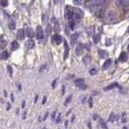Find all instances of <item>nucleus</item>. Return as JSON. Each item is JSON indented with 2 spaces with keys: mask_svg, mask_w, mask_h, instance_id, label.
<instances>
[{
  "mask_svg": "<svg viewBox=\"0 0 129 129\" xmlns=\"http://www.w3.org/2000/svg\"><path fill=\"white\" fill-rule=\"evenodd\" d=\"M106 3L107 0H88L85 3V5L90 10H97L104 7Z\"/></svg>",
  "mask_w": 129,
  "mask_h": 129,
  "instance_id": "f257e3e1",
  "label": "nucleus"
},
{
  "mask_svg": "<svg viewBox=\"0 0 129 129\" xmlns=\"http://www.w3.org/2000/svg\"><path fill=\"white\" fill-rule=\"evenodd\" d=\"M106 20L109 23H115L118 20V15L113 10H109L106 14Z\"/></svg>",
  "mask_w": 129,
  "mask_h": 129,
  "instance_id": "f03ea898",
  "label": "nucleus"
},
{
  "mask_svg": "<svg viewBox=\"0 0 129 129\" xmlns=\"http://www.w3.org/2000/svg\"><path fill=\"white\" fill-rule=\"evenodd\" d=\"M74 83L77 87H79L80 89H82V90H85L86 88V86L85 85V83H84V80L82 79V78L76 79L74 81Z\"/></svg>",
  "mask_w": 129,
  "mask_h": 129,
  "instance_id": "7ed1b4c3",
  "label": "nucleus"
},
{
  "mask_svg": "<svg viewBox=\"0 0 129 129\" xmlns=\"http://www.w3.org/2000/svg\"><path fill=\"white\" fill-rule=\"evenodd\" d=\"M74 15V12H73V9L69 6H67L66 7V16L67 19L69 20H73V17Z\"/></svg>",
  "mask_w": 129,
  "mask_h": 129,
  "instance_id": "20e7f679",
  "label": "nucleus"
},
{
  "mask_svg": "<svg viewBox=\"0 0 129 129\" xmlns=\"http://www.w3.org/2000/svg\"><path fill=\"white\" fill-rule=\"evenodd\" d=\"M44 36V31H43V29H42L41 26H38L36 27V37L38 40H41L43 39Z\"/></svg>",
  "mask_w": 129,
  "mask_h": 129,
  "instance_id": "39448f33",
  "label": "nucleus"
},
{
  "mask_svg": "<svg viewBox=\"0 0 129 129\" xmlns=\"http://www.w3.org/2000/svg\"><path fill=\"white\" fill-rule=\"evenodd\" d=\"M73 12H74V15L77 19H81L83 17L84 15L83 11H82L81 9H79V8H77V7L74 8V9H73Z\"/></svg>",
  "mask_w": 129,
  "mask_h": 129,
  "instance_id": "423d86ee",
  "label": "nucleus"
},
{
  "mask_svg": "<svg viewBox=\"0 0 129 129\" xmlns=\"http://www.w3.org/2000/svg\"><path fill=\"white\" fill-rule=\"evenodd\" d=\"M83 44H78L77 46H76V49H75V52L77 56H81L82 53V51H83Z\"/></svg>",
  "mask_w": 129,
  "mask_h": 129,
  "instance_id": "0eeeda50",
  "label": "nucleus"
},
{
  "mask_svg": "<svg viewBox=\"0 0 129 129\" xmlns=\"http://www.w3.org/2000/svg\"><path fill=\"white\" fill-rule=\"evenodd\" d=\"M78 37H79V34H78L77 32L73 33V34L71 36L70 42H71L72 45H74V44L77 43V40H78Z\"/></svg>",
  "mask_w": 129,
  "mask_h": 129,
  "instance_id": "6e6552de",
  "label": "nucleus"
},
{
  "mask_svg": "<svg viewBox=\"0 0 129 129\" xmlns=\"http://www.w3.org/2000/svg\"><path fill=\"white\" fill-rule=\"evenodd\" d=\"M52 40H53V41L56 43V44H60L61 42H62V37L60 35H54L53 36H52Z\"/></svg>",
  "mask_w": 129,
  "mask_h": 129,
  "instance_id": "1a4fd4ad",
  "label": "nucleus"
},
{
  "mask_svg": "<svg viewBox=\"0 0 129 129\" xmlns=\"http://www.w3.org/2000/svg\"><path fill=\"white\" fill-rule=\"evenodd\" d=\"M24 36H25V31L24 29H20L18 30V32H17V38L19 40H24Z\"/></svg>",
  "mask_w": 129,
  "mask_h": 129,
  "instance_id": "9d476101",
  "label": "nucleus"
},
{
  "mask_svg": "<svg viewBox=\"0 0 129 129\" xmlns=\"http://www.w3.org/2000/svg\"><path fill=\"white\" fill-rule=\"evenodd\" d=\"M98 52L99 57H100L102 59H105V58H107V57H108V52H107V51H105V50L99 49L98 51Z\"/></svg>",
  "mask_w": 129,
  "mask_h": 129,
  "instance_id": "9b49d317",
  "label": "nucleus"
},
{
  "mask_svg": "<svg viewBox=\"0 0 129 129\" xmlns=\"http://www.w3.org/2000/svg\"><path fill=\"white\" fill-rule=\"evenodd\" d=\"M86 33L88 36H92L94 34V26H89L88 27H86Z\"/></svg>",
  "mask_w": 129,
  "mask_h": 129,
  "instance_id": "f8f14e48",
  "label": "nucleus"
},
{
  "mask_svg": "<svg viewBox=\"0 0 129 129\" xmlns=\"http://www.w3.org/2000/svg\"><path fill=\"white\" fill-rule=\"evenodd\" d=\"M91 58H90V57L89 56V55H86V56L84 57L83 58V63L85 64L86 66H88V65H90V64H91Z\"/></svg>",
  "mask_w": 129,
  "mask_h": 129,
  "instance_id": "ddd939ff",
  "label": "nucleus"
},
{
  "mask_svg": "<svg viewBox=\"0 0 129 129\" xmlns=\"http://www.w3.org/2000/svg\"><path fill=\"white\" fill-rule=\"evenodd\" d=\"M26 35H27V37H29V38H32L33 37V36H34V31H33L32 30V28L31 27H27V29H26Z\"/></svg>",
  "mask_w": 129,
  "mask_h": 129,
  "instance_id": "4468645a",
  "label": "nucleus"
},
{
  "mask_svg": "<svg viewBox=\"0 0 129 129\" xmlns=\"http://www.w3.org/2000/svg\"><path fill=\"white\" fill-rule=\"evenodd\" d=\"M69 45L67 44L66 41H65V53H64V59H67L69 56Z\"/></svg>",
  "mask_w": 129,
  "mask_h": 129,
  "instance_id": "2eb2a0df",
  "label": "nucleus"
},
{
  "mask_svg": "<svg viewBox=\"0 0 129 129\" xmlns=\"http://www.w3.org/2000/svg\"><path fill=\"white\" fill-rule=\"evenodd\" d=\"M111 59H108V60L106 61L105 63L103 64V70H107V69H108L110 66H111Z\"/></svg>",
  "mask_w": 129,
  "mask_h": 129,
  "instance_id": "dca6fc26",
  "label": "nucleus"
},
{
  "mask_svg": "<svg viewBox=\"0 0 129 129\" xmlns=\"http://www.w3.org/2000/svg\"><path fill=\"white\" fill-rule=\"evenodd\" d=\"M127 59H128V57H127L126 52H121V54L119 55V60L121 61V62H125V61H127Z\"/></svg>",
  "mask_w": 129,
  "mask_h": 129,
  "instance_id": "f3484780",
  "label": "nucleus"
},
{
  "mask_svg": "<svg viewBox=\"0 0 129 129\" xmlns=\"http://www.w3.org/2000/svg\"><path fill=\"white\" fill-rule=\"evenodd\" d=\"M26 45H27V48H29V49H31V48H34L35 42H34V41H32V40H29V41L26 43Z\"/></svg>",
  "mask_w": 129,
  "mask_h": 129,
  "instance_id": "a211bd4d",
  "label": "nucleus"
},
{
  "mask_svg": "<svg viewBox=\"0 0 129 129\" xmlns=\"http://www.w3.org/2000/svg\"><path fill=\"white\" fill-rule=\"evenodd\" d=\"M118 1L124 7H128L129 6V0H118Z\"/></svg>",
  "mask_w": 129,
  "mask_h": 129,
  "instance_id": "6ab92c4d",
  "label": "nucleus"
},
{
  "mask_svg": "<svg viewBox=\"0 0 129 129\" xmlns=\"http://www.w3.org/2000/svg\"><path fill=\"white\" fill-rule=\"evenodd\" d=\"M8 27H9L10 30H15V21L10 20L9 23H8Z\"/></svg>",
  "mask_w": 129,
  "mask_h": 129,
  "instance_id": "aec40b11",
  "label": "nucleus"
},
{
  "mask_svg": "<svg viewBox=\"0 0 129 129\" xmlns=\"http://www.w3.org/2000/svg\"><path fill=\"white\" fill-rule=\"evenodd\" d=\"M19 47H20V45H19L18 42L17 41H13L11 44V48H12V50L15 51V50H17Z\"/></svg>",
  "mask_w": 129,
  "mask_h": 129,
  "instance_id": "412c9836",
  "label": "nucleus"
},
{
  "mask_svg": "<svg viewBox=\"0 0 129 129\" xmlns=\"http://www.w3.org/2000/svg\"><path fill=\"white\" fill-rule=\"evenodd\" d=\"M118 118H119V116H118L117 115H115V114L112 113L111 115V116H110L109 120L111 122H114V121H116V120L118 119Z\"/></svg>",
  "mask_w": 129,
  "mask_h": 129,
  "instance_id": "4be33fe9",
  "label": "nucleus"
},
{
  "mask_svg": "<svg viewBox=\"0 0 129 129\" xmlns=\"http://www.w3.org/2000/svg\"><path fill=\"white\" fill-rule=\"evenodd\" d=\"M119 86V85H118V83H112L111 85H110V86H107L104 90H111V89H112V88H115V87H118Z\"/></svg>",
  "mask_w": 129,
  "mask_h": 129,
  "instance_id": "5701e85b",
  "label": "nucleus"
},
{
  "mask_svg": "<svg viewBox=\"0 0 129 129\" xmlns=\"http://www.w3.org/2000/svg\"><path fill=\"white\" fill-rule=\"evenodd\" d=\"M52 32V26L50 24H47V26H46V33H47V35H50Z\"/></svg>",
  "mask_w": 129,
  "mask_h": 129,
  "instance_id": "b1692460",
  "label": "nucleus"
},
{
  "mask_svg": "<svg viewBox=\"0 0 129 129\" xmlns=\"http://www.w3.org/2000/svg\"><path fill=\"white\" fill-rule=\"evenodd\" d=\"M1 58L3 60H7L8 58V52L7 51H3L1 54Z\"/></svg>",
  "mask_w": 129,
  "mask_h": 129,
  "instance_id": "393cba45",
  "label": "nucleus"
},
{
  "mask_svg": "<svg viewBox=\"0 0 129 129\" xmlns=\"http://www.w3.org/2000/svg\"><path fill=\"white\" fill-rule=\"evenodd\" d=\"M93 41L94 44H98V42L99 41V35H95L93 38Z\"/></svg>",
  "mask_w": 129,
  "mask_h": 129,
  "instance_id": "a878e982",
  "label": "nucleus"
},
{
  "mask_svg": "<svg viewBox=\"0 0 129 129\" xmlns=\"http://www.w3.org/2000/svg\"><path fill=\"white\" fill-rule=\"evenodd\" d=\"M7 42L6 41H3L1 42V44H0V48H6V46H7Z\"/></svg>",
  "mask_w": 129,
  "mask_h": 129,
  "instance_id": "bb28decb",
  "label": "nucleus"
},
{
  "mask_svg": "<svg viewBox=\"0 0 129 129\" xmlns=\"http://www.w3.org/2000/svg\"><path fill=\"white\" fill-rule=\"evenodd\" d=\"M0 3H1V5L3 6V7H7L8 5L7 0H1V1H0Z\"/></svg>",
  "mask_w": 129,
  "mask_h": 129,
  "instance_id": "cd10ccee",
  "label": "nucleus"
},
{
  "mask_svg": "<svg viewBox=\"0 0 129 129\" xmlns=\"http://www.w3.org/2000/svg\"><path fill=\"white\" fill-rule=\"evenodd\" d=\"M97 73H98V72H97V69H94V68H93V69H91L90 70V73L91 75H95V74H97Z\"/></svg>",
  "mask_w": 129,
  "mask_h": 129,
  "instance_id": "c85d7f7f",
  "label": "nucleus"
},
{
  "mask_svg": "<svg viewBox=\"0 0 129 129\" xmlns=\"http://www.w3.org/2000/svg\"><path fill=\"white\" fill-rule=\"evenodd\" d=\"M100 125H101V127H102V128H107V126L106 125V124H105L104 121H103V119H100Z\"/></svg>",
  "mask_w": 129,
  "mask_h": 129,
  "instance_id": "c756f323",
  "label": "nucleus"
},
{
  "mask_svg": "<svg viewBox=\"0 0 129 129\" xmlns=\"http://www.w3.org/2000/svg\"><path fill=\"white\" fill-rule=\"evenodd\" d=\"M71 99H72V96H69L68 98L66 99V100L65 101V106H67L69 104V103H70V101H71Z\"/></svg>",
  "mask_w": 129,
  "mask_h": 129,
  "instance_id": "7c9ffc66",
  "label": "nucleus"
},
{
  "mask_svg": "<svg viewBox=\"0 0 129 129\" xmlns=\"http://www.w3.org/2000/svg\"><path fill=\"white\" fill-rule=\"evenodd\" d=\"M7 70H8V72H9L10 76L11 77V76H12V69H11V67H10V65H8V66H7Z\"/></svg>",
  "mask_w": 129,
  "mask_h": 129,
  "instance_id": "2f4dec72",
  "label": "nucleus"
},
{
  "mask_svg": "<svg viewBox=\"0 0 129 129\" xmlns=\"http://www.w3.org/2000/svg\"><path fill=\"white\" fill-rule=\"evenodd\" d=\"M69 25H70L71 28L73 29V27H74V22H73L72 20H69Z\"/></svg>",
  "mask_w": 129,
  "mask_h": 129,
  "instance_id": "473e14b6",
  "label": "nucleus"
},
{
  "mask_svg": "<svg viewBox=\"0 0 129 129\" xmlns=\"http://www.w3.org/2000/svg\"><path fill=\"white\" fill-rule=\"evenodd\" d=\"M89 106H90V107H93V98H91V97L89 98Z\"/></svg>",
  "mask_w": 129,
  "mask_h": 129,
  "instance_id": "72a5a7b5",
  "label": "nucleus"
},
{
  "mask_svg": "<svg viewBox=\"0 0 129 129\" xmlns=\"http://www.w3.org/2000/svg\"><path fill=\"white\" fill-rule=\"evenodd\" d=\"M106 44H107V46H111V39H107V41H106Z\"/></svg>",
  "mask_w": 129,
  "mask_h": 129,
  "instance_id": "f704fd0d",
  "label": "nucleus"
},
{
  "mask_svg": "<svg viewBox=\"0 0 129 129\" xmlns=\"http://www.w3.org/2000/svg\"><path fill=\"white\" fill-rule=\"evenodd\" d=\"M46 65H46V64H44V65H42V66L41 67V68H40V71H39L40 73H41V72H43V70H44V69H45Z\"/></svg>",
  "mask_w": 129,
  "mask_h": 129,
  "instance_id": "c9c22d12",
  "label": "nucleus"
},
{
  "mask_svg": "<svg viewBox=\"0 0 129 129\" xmlns=\"http://www.w3.org/2000/svg\"><path fill=\"white\" fill-rule=\"evenodd\" d=\"M60 121H61V114H59L57 119V124H59V122H60Z\"/></svg>",
  "mask_w": 129,
  "mask_h": 129,
  "instance_id": "e433bc0d",
  "label": "nucleus"
},
{
  "mask_svg": "<svg viewBox=\"0 0 129 129\" xmlns=\"http://www.w3.org/2000/svg\"><path fill=\"white\" fill-rule=\"evenodd\" d=\"M56 82H57V80L55 79L53 82H52V88H54L55 87V85H56Z\"/></svg>",
  "mask_w": 129,
  "mask_h": 129,
  "instance_id": "4c0bfd02",
  "label": "nucleus"
},
{
  "mask_svg": "<svg viewBox=\"0 0 129 129\" xmlns=\"http://www.w3.org/2000/svg\"><path fill=\"white\" fill-rule=\"evenodd\" d=\"M124 115V116H123L122 122H123V123H125V122H126V119H125V116H124V115H125V114H124V115Z\"/></svg>",
  "mask_w": 129,
  "mask_h": 129,
  "instance_id": "58836bf2",
  "label": "nucleus"
},
{
  "mask_svg": "<svg viewBox=\"0 0 129 129\" xmlns=\"http://www.w3.org/2000/svg\"><path fill=\"white\" fill-rule=\"evenodd\" d=\"M56 113H57V111H55L53 113H52V119H54L55 118V115H56Z\"/></svg>",
  "mask_w": 129,
  "mask_h": 129,
  "instance_id": "ea45409f",
  "label": "nucleus"
},
{
  "mask_svg": "<svg viewBox=\"0 0 129 129\" xmlns=\"http://www.w3.org/2000/svg\"><path fill=\"white\" fill-rule=\"evenodd\" d=\"M48 113L47 112V113L45 114V115H44V120H45V119H46V118L48 117Z\"/></svg>",
  "mask_w": 129,
  "mask_h": 129,
  "instance_id": "a19ab883",
  "label": "nucleus"
},
{
  "mask_svg": "<svg viewBox=\"0 0 129 129\" xmlns=\"http://www.w3.org/2000/svg\"><path fill=\"white\" fill-rule=\"evenodd\" d=\"M3 41V36H0V43Z\"/></svg>",
  "mask_w": 129,
  "mask_h": 129,
  "instance_id": "79ce46f5",
  "label": "nucleus"
},
{
  "mask_svg": "<svg viewBox=\"0 0 129 129\" xmlns=\"http://www.w3.org/2000/svg\"><path fill=\"white\" fill-rule=\"evenodd\" d=\"M45 101H46V97H44V100H43V104H44Z\"/></svg>",
  "mask_w": 129,
  "mask_h": 129,
  "instance_id": "37998d69",
  "label": "nucleus"
},
{
  "mask_svg": "<svg viewBox=\"0 0 129 129\" xmlns=\"http://www.w3.org/2000/svg\"><path fill=\"white\" fill-rule=\"evenodd\" d=\"M58 2H59V0H54V3H57Z\"/></svg>",
  "mask_w": 129,
  "mask_h": 129,
  "instance_id": "c03bdc74",
  "label": "nucleus"
},
{
  "mask_svg": "<svg viewBox=\"0 0 129 129\" xmlns=\"http://www.w3.org/2000/svg\"><path fill=\"white\" fill-rule=\"evenodd\" d=\"M97 116H98V115H96L94 116V119H97Z\"/></svg>",
  "mask_w": 129,
  "mask_h": 129,
  "instance_id": "a18cd8bd",
  "label": "nucleus"
},
{
  "mask_svg": "<svg viewBox=\"0 0 129 129\" xmlns=\"http://www.w3.org/2000/svg\"><path fill=\"white\" fill-rule=\"evenodd\" d=\"M24 106H25V102L23 103V107H24Z\"/></svg>",
  "mask_w": 129,
  "mask_h": 129,
  "instance_id": "49530a36",
  "label": "nucleus"
},
{
  "mask_svg": "<svg viewBox=\"0 0 129 129\" xmlns=\"http://www.w3.org/2000/svg\"><path fill=\"white\" fill-rule=\"evenodd\" d=\"M128 51L129 52V44H128Z\"/></svg>",
  "mask_w": 129,
  "mask_h": 129,
  "instance_id": "de8ad7c7",
  "label": "nucleus"
},
{
  "mask_svg": "<svg viewBox=\"0 0 129 129\" xmlns=\"http://www.w3.org/2000/svg\"><path fill=\"white\" fill-rule=\"evenodd\" d=\"M128 32L129 33V27H128Z\"/></svg>",
  "mask_w": 129,
  "mask_h": 129,
  "instance_id": "09e8293b",
  "label": "nucleus"
},
{
  "mask_svg": "<svg viewBox=\"0 0 129 129\" xmlns=\"http://www.w3.org/2000/svg\"><path fill=\"white\" fill-rule=\"evenodd\" d=\"M128 103H129V102H128Z\"/></svg>",
  "mask_w": 129,
  "mask_h": 129,
  "instance_id": "8fccbe9b",
  "label": "nucleus"
}]
</instances>
